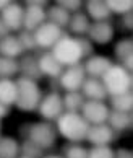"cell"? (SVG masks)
Instances as JSON below:
<instances>
[{
  "label": "cell",
  "mask_w": 133,
  "mask_h": 158,
  "mask_svg": "<svg viewBox=\"0 0 133 158\" xmlns=\"http://www.w3.org/2000/svg\"><path fill=\"white\" fill-rule=\"evenodd\" d=\"M57 121V132L68 142H83L86 139L88 132V121L80 113H70V111H63V113L55 119Z\"/></svg>",
  "instance_id": "cell-1"
},
{
  "label": "cell",
  "mask_w": 133,
  "mask_h": 158,
  "mask_svg": "<svg viewBox=\"0 0 133 158\" xmlns=\"http://www.w3.org/2000/svg\"><path fill=\"white\" fill-rule=\"evenodd\" d=\"M16 81V88H18V95H16L15 106L23 113H33L39 106V101L42 98V91L39 88L37 81L28 77H21Z\"/></svg>",
  "instance_id": "cell-2"
},
{
  "label": "cell",
  "mask_w": 133,
  "mask_h": 158,
  "mask_svg": "<svg viewBox=\"0 0 133 158\" xmlns=\"http://www.w3.org/2000/svg\"><path fill=\"white\" fill-rule=\"evenodd\" d=\"M104 86H106L107 95H119V93H125L131 90L133 85V77L131 72H128L123 65L120 64H112L104 75L101 77Z\"/></svg>",
  "instance_id": "cell-3"
},
{
  "label": "cell",
  "mask_w": 133,
  "mask_h": 158,
  "mask_svg": "<svg viewBox=\"0 0 133 158\" xmlns=\"http://www.w3.org/2000/svg\"><path fill=\"white\" fill-rule=\"evenodd\" d=\"M52 54L57 60H59L63 67L67 65H73V64H78L83 59L81 54V48L78 44V39L70 36V34L63 33L60 39L52 46Z\"/></svg>",
  "instance_id": "cell-4"
},
{
  "label": "cell",
  "mask_w": 133,
  "mask_h": 158,
  "mask_svg": "<svg viewBox=\"0 0 133 158\" xmlns=\"http://www.w3.org/2000/svg\"><path fill=\"white\" fill-rule=\"evenodd\" d=\"M28 139L34 142L37 147H41L42 150H49L52 147H55L57 142V129L50 124V121H42L36 122V124L28 126Z\"/></svg>",
  "instance_id": "cell-5"
},
{
  "label": "cell",
  "mask_w": 133,
  "mask_h": 158,
  "mask_svg": "<svg viewBox=\"0 0 133 158\" xmlns=\"http://www.w3.org/2000/svg\"><path fill=\"white\" fill-rule=\"evenodd\" d=\"M37 113L42 119L45 121H55L59 116L63 113V101H62V96L57 90H52L49 91L45 96L41 98L39 101V106H37Z\"/></svg>",
  "instance_id": "cell-6"
},
{
  "label": "cell",
  "mask_w": 133,
  "mask_h": 158,
  "mask_svg": "<svg viewBox=\"0 0 133 158\" xmlns=\"http://www.w3.org/2000/svg\"><path fill=\"white\" fill-rule=\"evenodd\" d=\"M33 33H34L36 46L39 49H52V46L60 39V36L65 31H63L60 26H57V25H54V23L45 20L42 25L37 26Z\"/></svg>",
  "instance_id": "cell-7"
},
{
  "label": "cell",
  "mask_w": 133,
  "mask_h": 158,
  "mask_svg": "<svg viewBox=\"0 0 133 158\" xmlns=\"http://www.w3.org/2000/svg\"><path fill=\"white\" fill-rule=\"evenodd\" d=\"M86 78V72L81 62L73 64V65H67V69H63V72L59 77V83L60 88L65 91H75L80 90L83 85V81Z\"/></svg>",
  "instance_id": "cell-8"
},
{
  "label": "cell",
  "mask_w": 133,
  "mask_h": 158,
  "mask_svg": "<svg viewBox=\"0 0 133 158\" xmlns=\"http://www.w3.org/2000/svg\"><path fill=\"white\" fill-rule=\"evenodd\" d=\"M109 111H111V108L104 101H99V99H86L81 106L80 114L88 121V124H101V122L107 121Z\"/></svg>",
  "instance_id": "cell-9"
},
{
  "label": "cell",
  "mask_w": 133,
  "mask_h": 158,
  "mask_svg": "<svg viewBox=\"0 0 133 158\" xmlns=\"http://www.w3.org/2000/svg\"><path fill=\"white\" fill-rule=\"evenodd\" d=\"M115 139L117 131H114L107 122H101V124H89L84 140H88L91 145H109Z\"/></svg>",
  "instance_id": "cell-10"
},
{
  "label": "cell",
  "mask_w": 133,
  "mask_h": 158,
  "mask_svg": "<svg viewBox=\"0 0 133 158\" xmlns=\"http://www.w3.org/2000/svg\"><path fill=\"white\" fill-rule=\"evenodd\" d=\"M0 18L3 20V23L7 25L10 31L18 33L23 30V18H25V8L21 7L18 2H11L0 10Z\"/></svg>",
  "instance_id": "cell-11"
},
{
  "label": "cell",
  "mask_w": 133,
  "mask_h": 158,
  "mask_svg": "<svg viewBox=\"0 0 133 158\" xmlns=\"http://www.w3.org/2000/svg\"><path fill=\"white\" fill-rule=\"evenodd\" d=\"M114 25L109 20L106 21H92L89 25V30H88V38L92 44H107L111 43L112 38H114Z\"/></svg>",
  "instance_id": "cell-12"
},
{
  "label": "cell",
  "mask_w": 133,
  "mask_h": 158,
  "mask_svg": "<svg viewBox=\"0 0 133 158\" xmlns=\"http://www.w3.org/2000/svg\"><path fill=\"white\" fill-rule=\"evenodd\" d=\"M37 64H39V70H41L42 77H49V78H59L60 73L63 72V65L54 57L52 52H42L37 57Z\"/></svg>",
  "instance_id": "cell-13"
},
{
  "label": "cell",
  "mask_w": 133,
  "mask_h": 158,
  "mask_svg": "<svg viewBox=\"0 0 133 158\" xmlns=\"http://www.w3.org/2000/svg\"><path fill=\"white\" fill-rule=\"evenodd\" d=\"M80 91L84 95L86 99H99V101H104L109 95L106 91V86H104L102 80L97 77H86Z\"/></svg>",
  "instance_id": "cell-14"
},
{
  "label": "cell",
  "mask_w": 133,
  "mask_h": 158,
  "mask_svg": "<svg viewBox=\"0 0 133 158\" xmlns=\"http://www.w3.org/2000/svg\"><path fill=\"white\" fill-rule=\"evenodd\" d=\"M112 60L109 59L106 56H96V54H91L89 57H86V62L83 64L84 67V72L86 75H89V77H97L101 78L104 72L112 65Z\"/></svg>",
  "instance_id": "cell-15"
},
{
  "label": "cell",
  "mask_w": 133,
  "mask_h": 158,
  "mask_svg": "<svg viewBox=\"0 0 133 158\" xmlns=\"http://www.w3.org/2000/svg\"><path fill=\"white\" fill-rule=\"evenodd\" d=\"M18 67H20V73L23 77L33 78V80H41L42 73L39 70V64H37V56L34 54H23L18 60Z\"/></svg>",
  "instance_id": "cell-16"
},
{
  "label": "cell",
  "mask_w": 133,
  "mask_h": 158,
  "mask_svg": "<svg viewBox=\"0 0 133 158\" xmlns=\"http://www.w3.org/2000/svg\"><path fill=\"white\" fill-rule=\"evenodd\" d=\"M47 20L45 18V8L42 7H34V5H28L25 8V18H23V30L34 31L37 26Z\"/></svg>",
  "instance_id": "cell-17"
},
{
  "label": "cell",
  "mask_w": 133,
  "mask_h": 158,
  "mask_svg": "<svg viewBox=\"0 0 133 158\" xmlns=\"http://www.w3.org/2000/svg\"><path fill=\"white\" fill-rule=\"evenodd\" d=\"M0 54L18 59V57L25 54V49H23L20 39L15 34H7V36L0 38Z\"/></svg>",
  "instance_id": "cell-18"
},
{
  "label": "cell",
  "mask_w": 133,
  "mask_h": 158,
  "mask_svg": "<svg viewBox=\"0 0 133 158\" xmlns=\"http://www.w3.org/2000/svg\"><path fill=\"white\" fill-rule=\"evenodd\" d=\"M106 122L114 129V131L122 132V131H127V129L131 127L133 116H131V113H127V111L111 109V111H109V116H107V121Z\"/></svg>",
  "instance_id": "cell-19"
},
{
  "label": "cell",
  "mask_w": 133,
  "mask_h": 158,
  "mask_svg": "<svg viewBox=\"0 0 133 158\" xmlns=\"http://www.w3.org/2000/svg\"><path fill=\"white\" fill-rule=\"evenodd\" d=\"M86 15L92 21H106L112 16L104 0H88L86 2Z\"/></svg>",
  "instance_id": "cell-20"
},
{
  "label": "cell",
  "mask_w": 133,
  "mask_h": 158,
  "mask_svg": "<svg viewBox=\"0 0 133 158\" xmlns=\"http://www.w3.org/2000/svg\"><path fill=\"white\" fill-rule=\"evenodd\" d=\"M89 25H91V21H89V16L83 13V11H73V13L70 15V20H68V25L67 28L70 30L73 34H78V36H83V34L88 33L89 30Z\"/></svg>",
  "instance_id": "cell-21"
},
{
  "label": "cell",
  "mask_w": 133,
  "mask_h": 158,
  "mask_svg": "<svg viewBox=\"0 0 133 158\" xmlns=\"http://www.w3.org/2000/svg\"><path fill=\"white\" fill-rule=\"evenodd\" d=\"M18 88H16V81L11 78H0V103L5 106H11L16 101Z\"/></svg>",
  "instance_id": "cell-22"
},
{
  "label": "cell",
  "mask_w": 133,
  "mask_h": 158,
  "mask_svg": "<svg viewBox=\"0 0 133 158\" xmlns=\"http://www.w3.org/2000/svg\"><path fill=\"white\" fill-rule=\"evenodd\" d=\"M109 108L115 109V111H127L131 113L133 109V93L125 91V93H119V95H109Z\"/></svg>",
  "instance_id": "cell-23"
},
{
  "label": "cell",
  "mask_w": 133,
  "mask_h": 158,
  "mask_svg": "<svg viewBox=\"0 0 133 158\" xmlns=\"http://www.w3.org/2000/svg\"><path fill=\"white\" fill-rule=\"evenodd\" d=\"M70 11L65 10L63 7H60V5H50V7L45 10V18H47V21L54 23V25L60 26L62 30L63 28H67L68 25V20H70Z\"/></svg>",
  "instance_id": "cell-24"
},
{
  "label": "cell",
  "mask_w": 133,
  "mask_h": 158,
  "mask_svg": "<svg viewBox=\"0 0 133 158\" xmlns=\"http://www.w3.org/2000/svg\"><path fill=\"white\" fill-rule=\"evenodd\" d=\"M62 101H63V111L80 113L83 103L86 101V98L80 90H75V91H67L65 95L62 96Z\"/></svg>",
  "instance_id": "cell-25"
},
{
  "label": "cell",
  "mask_w": 133,
  "mask_h": 158,
  "mask_svg": "<svg viewBox=\"0 0 133 158\" xmlns=\"http://www.w3.org/2000/svg\"><path fill=\"white\" fill-rule=\"evenodd\" d=\"M20 155V142L13 137H0V158H13Z\"/></svg>",
  "instance_id": "cell-26"
},
{
  "label": "cell",
  "mask_w": 133,
  "mask_h": 158,
  "mask_svg": "<svg viewBox=\"0 0 133 158\" xmlns=\"http://www.w3.org/2000/svg\"><path fill=\"white\" fill-rule=\"evenodd\" d=\"M20 72L18 59L0 54V78H11Z\"/></svg>",
  "instance_id": "cell-27"
},
{
  "label": "cell",
  "mask_w": 133,
  "mask_h": 158,
  "mask_svg": "<svg viewBox=\"0 0 133 158\" xmlns=\"http://www.w3.org/2000/svg\"><path fill=\"white\" fill-rule=\"evenodd\" d=\"M114 54L120 62L125 57L131 56L133 54V39L131 38H122L120 41H117V44L114 46Z\"/></svg>",
  "instance_id": "cell-28"
},
{
  "label": "cell",
  "mask_w": 133,
  "mask_h": 158,
  "mask_svg": "<svg viewBox=\"0 0 133 158\" xmlns=\"http://www.w3.org/2000/svg\"><path fill=\"white\" fill-rule=\"evenodd\" d=\"M106 5L111 10V13L123 15L127 11H131L133 8V0H104Z\"/></svg>",
  "instance_id": "cell-29"
},
{
  "label": "cell",
  "mask_w": 133,
  "mask_h": 158,
  "mask_svg": "<svg viewBox=\"0 0 133 158\" xmlns=\"http://www.w3.org/2000/svg\"><path fill=\"white\" fill-rule=\"evenodd\" d=\"M20 155L21 156H42L44 155V150L41 147H37L34 142H31L29 139L26 137V140H23L20 143Z\"/></svg>",
  "instance_id": "cell-30"
},
{
  "label": "cell",
  "mask_w": 133,
  "mask_h": 158,
  "mask_svg": "<svg viewBox=\"0 0 133 158\" xmlns=\"http://www.w3.org/2000/svg\"><path fill=\"white\" fill-rule=\"evenodd\" d=\"M16 38L20 39V43L23 46V49L26 51H34L37 49L36 46V41H34V33L33 31H28V30H20L18 34H16Z\"/></svg>",
  "instance_id": "cell-31"
},
{
  "label": "cell",
  "mask_w": 133,
  "mask_h": 158,
  "mask_svg": "<svg viewBox=\"0 0 133 158\" xmlns=\"http://www.w3.org/2000/svg\"><path fill=\"white\" fill-rule=\"evenodd\" d=\"M63 153L68 158H84V156H88V148L80 145V142H70L63 148Z\"/></svg>",
  "instance_id": "cell-32"
},
{
  "label": "cell",
  "mask_w": 133,
  "mask_h": 158,
  "mask_svg": "<svg viewBox=\"0 0 133 158\" xmlns=\"http://www.w3.org/2000/svg\"><path fill=\"white\" fill-rule=\"evenodd\" d=\"M88 156H92V158H112V156H115V153L109 145H92V148L88 150Z\"/></svg>",
  "instance_id": "cell-33"
},
{
  "label": "cell",
  "mask_w": 133,
  "mask_h": 158,
  "mask_svg": "<svg viewBox=\"0 0 133 158\" xmlns=\"http://www.w3.org/2000/svg\"><path fill=\"white\" fill-rule=\"evenodd\" d=\"M78 39V44L80 48H81V54H83V59H86V57H89L91 54H94V44L89 41V38H83L80 36L76 38Z\"/></svg>",
  "instance_id": "cell-34"
},
{
  "label": "cell",
  "mask_w": 133,
  "mask_h": 158,
  "mask_svg": "<svg viewBox=\"0 0 133 158\" xmlns=\"http://www.w3.org/2000/svg\"><path fill=\"white\" fill-rule=\"evenodd\" d=\"M57 5H60V7H63L65 10H68L72 13V11H76L81 8L83 5V0H55Z\"/></svg>",
  "instance_id": "cell-35"
},
{
  "label": "cell",
  "mask_w": 133,
  "mask_h": 158,
  "mask_svg": "<svg viewBox=\"0 0 133 158\" xmlns=\"http://www.w3.org/2000/svg\"><path fill=\"white\" fill-rule=\"evenodd\" d=\"M120 25H122V28H123V30H127V31H131L133 30V13H131V11H127V13L122 15Z\"/></svg>",
  "instance_id": "cell-36"
},
{
  "label": "cell",
  "mask_w": 133,
  "mask_h": 158,
  "mask_svg": "<svg viewBox=\"0 0 133 158\" xmlns=\"http://www.w3.org/2000/svg\"><path fill=\"white\" fill-rule=\"evenodd\" d=\"M25 2H26V7H28V5H34V7L45 8L49 5V0H25Z\"/></svg>",
  "instance_id": "cell-37"
},
{
  "label": "cell",
  "mask_w": 133,
  "mask_h": 158,
  "mask_svg": "<svg viewBox=\"0 0 133 158\" xmlns=\"http://www.w3.org/2000/svg\"><path fill=\"white\" fill-rule=\"evenodd\" d=\"M120 65H123L128 72H131V70H133V54L128 56V57H125V59L120 62Z\"/></svg>",
  "instance_id": "cell-38"
},
{
  "label": "cell",
  "mask_w": 133,
  "mask_h": 158,
  "mask_svg": "<svg viewBox=\"0 0 133 158\" xmlns=\"http://www.w3.org/2000/svg\"><path fill=\"white\" fill-rule=\"evenodd\" d=\"M114 153L115 156H127V158H130L133 153L130 150H127V148H119V150H114Z\"/></svg>",
  "instance_id": "cell-39"
},
{
  "label": "cell",
  "mask_w": 133,
  "mask_h": 158,
  "mask_svg": "<svg viewBox=\"0 0 133 158\" xmlns=\"http://www.w3.org/2000/svg\"><path fill=\"white\" fill-rule=\"evenodd\" d=\"M7 34H10V30L7 28V25H5V23H3V20L0 18V38L7 36Z\"/></svg>",
  "instance_id": "cell-40"
},
{
  "label": "cell",
  "mask_w": 133,
  "mask_h": 158,
  "mask_svg": "<svg viewBox=\"0 0 133 158\" xmlns=\"http://www.w3.org/2000/svg\"><path fill=\"white\" fill-rule=\"evenodd\" d=\"M8 113H10V106H5V104L0 103V119L5 118V116H7Z\"/></svg>",
  "instance_id": "cell-41"
},
{
  "label": "cell",
  "mask_w": 133,
  "mask_h": 158,
  "mask_svg": "<svg viewBox=\"0 0 133 158\" xmlns=\"http://www.w3.org/2000/svg\"><path fill=\"white\" fill-rule=\"evenodd\" d=\"M10 2H11V0H0V10H2L3 7H7Z\"/></svg>",
  "instance_id": "cell-42"
},
{
  "label": "cell",
  "mask_w": 133,
  "mask_h": 158,
  "mask_svg": "<svg viewBox=\"0 0 133 158\" xmlns=\"http://www.w3.org/2000/svg\"><path fill=\"white\" fill-rule=\"evenodd\" d=\"M0 137H2V121H0Z\"/></svg>",
  "instance_id": "cell-43"
}]
</instances>
